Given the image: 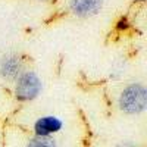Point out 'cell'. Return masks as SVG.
<instances>
[{"label": "cell", "instance_id": "cell-1", "mask_svg": "<svg viewBox=\"0 0 147 147\" xmlns=\"http://www.w3.org/2000/svg\"><path fill=\"white\" fill-rule=\"evenodd\" d=\"M147 106V90L143 84L132 82L121 91L118 97V107L127 115H140Z\"/></svg>", "mask_w": 147, "mask_h": 147}, {"label": "cell", "instance_id": "cell-2", "mask_svg": "<svg viewBox=\"0 0 147 147\" xmlns=\"http://www.w3.org/2000/svg\"><path fill=\"white\" fill-rule=\"evenodd\" d=\"M43 81L34 71H24L15 80V97L19 102H32L41 94Z\"/></svg>", "mask_w": 147, "mask_h": 147}, {"label": "cell", "instance_id": "cell-3", "mask_svg": "<svg viewBox=\"0 0 147 147\" xmlns=\"http://www.w3.org/2000/svg\"><path fill=\"white\" fill-rule=\"evenodd\" d=\"M24 71V59L21 55L10 52L0 59V77L5 81H15Z\"/></svg>", "mask_w": 147, "mask_h": 147}, {"label": "cell", "instance_id": "cell-4", "mask_svg": "<svg viewBox=\"0 0 147 147\" xmlns=\"http://www.w3.org/2000/svg\"><path fill=\"white\" fill-rule=\"evenodd\" d=\"M62 128H63V121L55 115H44L37 118L32 125L34 136L38 137H53L55 134L62 131Z\"/></svg>", "mask_w": 147, "mask_h": 147}, {"label": "cell", "instance_id": "cell-5", "mask_svg": "<svg viewBox=\"0 0 147 147\" xmlns=\"http://www.w3.org/2000/svg\"><path fill=\"white\" fill-rule=\"evenodd\" d=\"M105 0H69V9L78 18H91L103 7Z\"/></svg>", "mask_w": 147, "mask_h": 147}, {"label": "cell", "instance_id": "cell-6", "mask_svg": "<svg viewBox=\"0 0 147 147\" xmlns=\"http://www.w3.org/2000/svg\"><path fill=\"white\" fill-rule=\"evenodd\" d=\"M25 147H57V143L53 137H38L34 136L28 140Z\"/></svg>", "mask_w": 147, "mask_h": 147}, {"label": "cell", "instance_id": "cell-7", "mask_svg": "<svg viewBox=\"0 0 147 147\" xmlns=\"http://www.w3.org/2000/svg\"><path fill=\"white\" fill-rule=\"evenodd\" d=\"M116 147H140V146L136 144V143H132V141H121Z\"/></svg>", "mask_w": 147, "mask_h": 147}, {"label": "cell", "instance_id": "cell-8", "mask_svg": "<svg viewBox=\"0 0 147 147\" xmlns=\"http://www.w3.org/2000/svg\"><path fill=\"white\" fill-rule=\"evenodd\" d=\"M38 2H49V0H38Z\"/></svg>", "mask_w": 147, "mask_h": 147}, {"label": "cell", "instance_id": "cell-9", "mask_svg": "<svg viewBox=\"0 0 147 147\" xmlns=\"http://www.w3.org/2000/svg\"><path fill=\"white\" fill-rule=\"evenodd\" d=\"M137 2H143V0H137Z\"/></svg>", "mask_w": 147, "mask_h": 147}]
</instances>
